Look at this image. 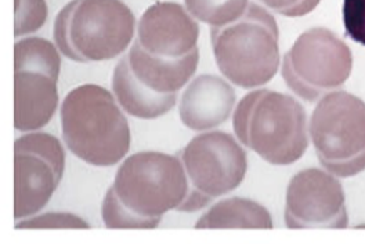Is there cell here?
Listing matches in <instances>:
<instances>
[{
  "instance_id": "cell-9",
  "label": "cell",
  "mask_w": 365,
  "mask_h": 244,
  "mask_svg": "<svg viewBox=\"0 0 365 244\" xmlns=\"http://www.w3.org/2000/svg\"><path fill=\"white\" fill-rule=\"evenodd\" d=\"M289 229H344L349 223L341 181L329 171L306 169L291 179L285 199Z\"/></svg>"
},
{
  "instance_id": "cell-17",
  "label": "cell",
  "mask_w": 365,
  "mask_h": 244,
  "mask_svg": "<svg viewBox=\"0 0 365 244\" xmlns=\"http://www.w3.org/2000/svg\"><path fill=\"white\" fill-rule=\"evenodd\" d=\"M14 70L42 72L58 82L61 70L60 50L43 38H23L14 46Z\"/></svg>"
},
{
  "instance_id": "cell-22",
  "label": "cell",
  "mask_w": 365,
  "mask_h": 244,
  "mask_svg": "<svg viewBox=\"0 0 365 244\" xmlns=\"http://www.w3.org/2000/svg\"><path fill=\"white\" fill-rule=\"evenodd\" d=\"M91 225L72 213H45L16 221V229H89Z\"/></svg>"
},
{
  "instance_id": "cell-18",
  "label": "cell",
  "mask_w": 365,
  "mask_h": 244,
  "mask_svg": "<svg viewBox=\"0 0 365 244\" xmlns=\"http://www.w3.org/2000/svg\"><path fill=\"white\" fill-rule=\"evenodd\" d=\"M187 11L200 23L213 26H225L240 20L250 0H184Z\"/></svg>"
},
{
  "instance_id": "cell-10",
  "label": "cell",
  "mask_w": 365,
  "mask_h": 244,
  "mask_svg": "<svg viewBox=\"0 0 365 244\" xmlns=\"http://www.w3.org/2000/svg\"><path fill=\"white\" fill-rule=\"evenodd\" d=\"M137 41L144 50L166 58H180L198 47L200 25L185 6L158 1L137 23Z\"/></svg>"
},
{
  "instance_id": "cell-14",
  "label": "cell",
  "mask_w": 365,
  "mask_h": 244,
  "mask_svg": "<svg viewBox=\"0 0 365 244\" xmlns=\"http://www.w3.org/2000/svg\"><path fill=\"white\" fill-rule=\"evenodd\" d=\"M126 55L133 75L157 94H178L188 85L200 63L198 47L180 58H166L148 53L137 39Z\"/></svg>"
},
{
  "instance_id": "cell-16",
  "label": "cell",
  "mask_w": 365,
  "mask_h": 244,
  "mask_svg": "<svg viewBox=\"0 0 365 244\" xmlns=\"http://www.w3.org/2000/svg\"><path fill=\"white\" fill-rule=\"evenodd\" d=\"M195 229H273V218L264 206L253 200L228 198L205 211Z\"/></svg>"
},
{
  "instance_id": "cell-11",
  "label": "cell",
  "mask_w": 365,
  "mask_h": 244,
  "mask_svg": "<svg viewBox=\"0 0 365 244\" xmlns=\"http://www.w3.org/2000/svg\"><path fill=\"white\" fill-rule=\"evenodd\" d=\"M235 100V91L223 78L200 75L182 92L179 101L180 120L192 132H210L227 122Z\"/></svg>"
},
{
  "instance_id": "cell-13",
  "label": "cell",
  "mask_w": 365,
  "mask_h": 244,
  "mask_svg": "<svg viewBox=\"0 0 365 244\" xmlns=\"http://www.w3.org/2000/svg\"><path fill=\"white\" fill-rule=\"evenodd\" d=\"M57 80L35 70L14 73V127L21 133L39 132L58 108Z\"/></svg>"
},
{
  "instance_id": "cell-15",
  "label": "cell",
  "mask_w": 365,
  "mask_h": 244,
  "mask_svg": "<svg viewBox=\"0 0 365 244\" xmlns=\"http://www.w3.org/2000/svg\"><path fill=\"white\" fill-rule=\"evenodd\" d=\"M111 87L120 108L137 119H158L172 111L178 102V94H157L145 87L133 75L128 55L118 61Z\"/></svg>"
},
{
  "instance_id": "cell-23",
  "label": "cell",
  "mask_w": 365,
  "mask_h": 244,
  "mask_svg": "<svg viewBox=\"0 0 365 244\" xmlns=\"http://www.w3.org/2000/svg\"><path fill=\"white\" fill-rule=\"evenodd\" d=\"M342 16L346 35L365 46V0H343Z\"/></svg>"
},
{
  "instance_id": "cell-24",
  "label": "cell",
  "mask_w": 365,
  "mask_h": 244,
  "mask_svg": "<svg viewBox=\"0 0 365 244\" xmlns=\"http://www.w3.org/2000/svg\"><path fill=\"white\" fill-rule=\"evenodd\" d=\"M266 7L284 17H303L312 13L321 0H260Z\"/></svg>"
},
{
  "instance_id": "cell-8",
  "label": "cell",
  "mask_w": 365,
  "mask_h": 244,
  "mask_svg": "<svg viewBox=\"0 0 365 244\" xmlns=\"http://www.w3.org/2000/svg\"><path fill=\"white\" fill-rule=\"evenodd\" d=\"M353 55L350 47L327 28L303 32L282 60V78L297 97L317 102L338 91L350 78Z\"/></svg>"
},
{
  "instance_id": "cell-19",
  "label": "cell",
  "mask_w": 365,
  "mask_h": 244,
  "mask_svg": "<svg viewBox=\"0 0 365 244\" xmlns=\"http://www.w3.org/2000/svg\"><path fill=\"white\" fill-rule=\"evenodd\" d=\"M101 217L108 229H154L158 228L162 221V218H145L132 213L118 199L113 185L108 188L103 200Z\"/></svg>"
},
{
  "instance_id": "cell-12",
  "label": "cell",
  "mask_w": 365,
  "mask_h": 244,
  "mask_svg": "<svg viewBox=\"0 0 365 244\" xmlns=\"http://www.w3.org/2000/svg\"><path fill=\"white\" fill-rule=\"evenodd\" d=\"M64 174L45 156L14 149V218L20 221L42 211Z\"/></svg>"
},
{
  "instance_id": "cell-2",
  "label": "cell",
  "mask_w": 365,
  "mask_h": 244,
  "mask_svg": "<svg viewBox=\"0 0 365 244\" xmlns=\"http://www.w3.org/2000/svg\"><path fill=\"white\" fill-rule=\"evenodd\" d=\"M232 127L238 141L273 166H289L309 147L307 115L297 98L273 90L247 94L237 105Z\"/></svg>"
},
{
  "instance_id": "cell-6",
  "label": "cell",
  "mask_w": 365,
  "mask_h": 244,
  "mask_svg": "<svg viewBox=\"0 0 365 244\" xmlns=\"http://www.w3.org/2000/svg\"><path fill=\"white\" fill-rule=\"evenodd\" d=\"M188 178V193L176 211L197 213L237 189L247 176L248 157L241 144L226 132L195 135L178 154Z\"/></svg>"
},
{
  "instance_id": "cell-1",
  "label": "cell",
  "mask_w": 365,
  "mask_h": 244,
  "mask_svg": "<svg viewBox=\"0 0 365 244\" xmlns=\"http://www.w3.org/2000/svg\"><path fill=\"white\" fill-rule=\"evenodd\" d=\"M63 139L78 159L111 167L130 149L129 122L114 94L98 85H82L66 95L61 110Z\"/></svg>"
},
{
  "instance_id": "cell-4",
  "label": "cell",
  "mask_w": 365,
  "mask_h": 244,
  "mask_svg": "<svg viewBox=\"0 0 365 244\" xmlns=\"http://www.w3.org/2000/svg\"><path fill=\"white\" fill-rule=\"evenodd\" d=\"M278 36L273 16L264 7L250 3L240 20L210 28L219 70L241 89L267 85L279 68Z\"/></svg>"
},
{
  "instance_id": "cell-3",
  "label": "cell",
  "mask_w": 365,
  "mask_h": 244,
  "mask_svg": "<svg viewBox=\"0 0 365 244\" xmlns=\"http://www.w3.org/2000/svg\"><path fill=\"white\" fill-rule=\"evenodd\" d=\"M136 29V17L122 0H71L56 17L54 42L71 61L101 63L122 55Z\"/></svg>"
},
{
  "instance_id": "cell-5",
  "label": "cell",
  "mask_w": 365,
  "mask_h": 244,
  "mask_svg": "<svg viewBox=\"0 0 365 244\" xmlns=\"http://www.w3.org/2000/svg\"><path fill=\"white\" fill-rule=\"evenodd\" d=\"M309 133L321 166L336 177L365 170V102L347 91L324 95L310 117Z\"/></svg>"
},
{
  "instance_id": "cell-21",
  "label": "cell",
  "mask_w": 365,
  "mask_h": 244,
  "mask_svg": "<svg viewBox=\"0 0 365 244\" xmlns=\"http://www.w3.org/2000/svg\"><path fill=\"white\" fill-rule=\"evenodd\" d=\"M14 36L21 38L38 32L48 17L46 0H16Z\"/></svg>"
},
{
  "instance_id": "cell-7",
  "label": "cell",
  "mask_w": 365,
  "mask_h": 244,
  "mask_svg": "<svg viewBox=\"0 0 365 244\" xmlns=\"http://www.w3.org/2000/svg\"><path fill=\"white\" fill-rule=\"evenodd\" d=\"M113 188L132 213L145 218H162L179 208L190 185L179 156L141 151L122 161Z\"/></svg>"
},
{
  "instance_id": "cell-20",
  "label": "cell",
  "mask_w": 365,
  "mask_h": 244,
  "mask_svg": "<svg viewBox=\"0 0 365 244\" xmlns=\"http://www.w3.org/2000/svg\"><path fill=\"white\" fill-rule=\"evenodd\" d=\"M14 149L31 151L45 156L64 174L66 171V151L61 142L51 134L43 132H32L24 134L14 142Z\"/></svg>"
}]
</instances>
